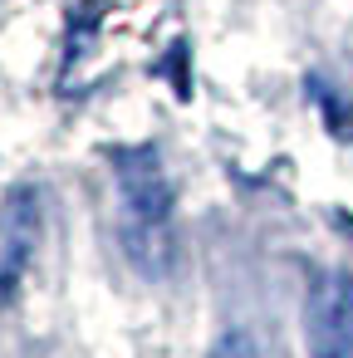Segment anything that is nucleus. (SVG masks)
Returning a JSON list of instances; mask_svg holds the SVG:
<instances>
[{
  "mask_svg": "<svg viewBox=\"0 0 353 358\" xmlns=\"http://www.w3.org/2000/svg\"><path fill=\"white\" fill-rule=\"evenodd\" d=\"M113 177L123 196V250L143 275H167L177 260L172 245V182L157 162V148H118Z\"/></svg>",
  "mask_w": 353,
  "mask_h": 358,
  "instance_id": "1",
  "label": "nucleus"
},
{
  "mask_svg": "<svg viewBox=\"0 0 353 358\" xmlns=\"http://www.w3.org/2000/svg\"><path fill=\"white\" fill-rule=\"evenodd\" d=\"M40 226H45V206H40V187L35 182H15L0 201V309H6L35 260L40 245Z\"/></svg>",
  "mask_w": 353,
  "mask_h": 358,
  "instance_id": "2",
  "label": "nucleus"
},
{
  "mask_svg": "<svg viewBox=\"0 0 353 358\" xmlns=\"http://www.w3.org/2000/svg\"><path fill=\"white\" fill-rule=\"evenodd\" d=\"M304 338H309V358H353V275L348 270H324L309 285Z\"/></svg>",
  "mask_w": 353,
  "mask_h": 358,
  "instance_id": "3",
  "label": "nucleus"
}]
</instances>
